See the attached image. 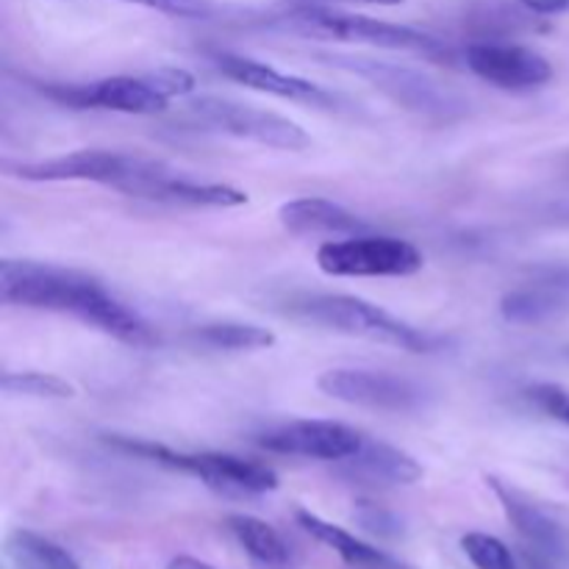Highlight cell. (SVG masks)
Here are the masks:
<instances>
[{
  "label": "cell",
  "instance_id": "cell-22",
  "mask_svg": "<svg viewBox=\"0 0 569 569\" xmlns=\"http://www.w3.org/2000/svg\"><path fill=\"white\" fill-rule=\"evenodd\" d=\"M500 315L511 326H539V322H548L553 317L565 315V309H561L556 295L545 283L533 281L528 287L511 289L509 295H503Z\"/></svg>",
  "mask_w": 569,
  "mask_h": 569
},
{
  "label": "cell",
  "instance_id": "cell-2",
  "mask_svg": "<svg viewBox=\"0 0 569 569\" xmlns=\"http://www.w3.org/2000/svg\"><path fill=\"white\" fill-rule=\"evenodd\" d=\"M289 317L328 331L359 337L367 342L389 345L406 353H437L445 345L442 337L420 331L400 317L389 315L381 306L361 300L356 295H298L289 300Z\"/></svg>",
  "mask_w": 569,
  "mask_h": 569
},
{
  "label": "cell",
  "instance_id": "cell-24",
  "mask_svg": "<svg viewBox=\"0 0 569 569\" xmlns=\"http://www.w3.org/2000/svg\"><path fill=\"white\" fill-rule=\"evenodd\" d=\"M461 550H465V556L472 561L476 569H517L511 550L498 537H492V533H465L461 537Z\"/></svg>",
  "mask_w": 569,
  "mask_h": 569
},
{
  "label": "cell",
  "instance_id": "cell-26",
  "mask_svg": "<svg viewBox=\"0 0 569 569\" xmlns=\"http://www.w3.org/2000/svg\"><path fill=\"white\" fill-rule=\"evenodd\" d=\"M144 78H148L150 87L159 94H164L167 100L183 98V94L194 92V76L181 70V67H159V70L144 72Z\"/></svg>",
  "mask_w": 569,
  "mask_h": 569
},
{
  "label": "cell",
  "instance_id": "cell-28",
  "mask_svg": "<svg viewBox=\"0 0 569 569\" xmlns=\"http://www.w3.org/2000/svg\"><path fill=\"white\" fill-rule=\"evenodd\" d=\"M126 3L164 11V14L172 17H206L211 11L209 0H126Z\"/></svg>",
  "mask_w": 569,
  "mask_h": 569
},
{
  "label": "cell",
  "instance_id": "cell-19",
  "mask_svg": "<svg viewBox=\"0 0 569 569\" xmlns=\"http://www.w3.org/2000/svg\"><path fill=\"white\" fill-rule=\"evenodd\" d=\"M226 526L239 542V548L253 559L256 567L289 569V565H292V550H289L287 539L270 522L250 515H231Z\"/></svg>",
  "mask_w": 569,
  "mask_h": 569
},
{
  "label": "cell",
  "instance_id": "cell-10",
  "mask_svg": "<svg viewBox=\"0 0 569 569\" xmlns=\"http://www.w3.org/2000/svg\"><path fill=\"white\" fill-rule=\"evenodd\" d=\"M365 433L333 420H295L270 428L259 437V448L278 456L317 461H348L365 445Z\"/></svg>",
  "mask_w": 569,
  "mask_h": 569
},
{
  "label": "cell",
  "instance_id": "cell-29",
  "mask_svg": "<svg viewBox=\"0 0 569 569\" xmlns=\"http://www.w3.org/2000/svg\"><path fill=\"white\" fill-rule=\"evenodd\" d=\"M537 281L545 283V287L556 295L561 309L569 311V267H556V270L537 272Z\"/></svg>",
  "mask_w": 569,
  "mask_h": 569
},
{
  "label": "cell",
  "instance_id": "cell-6",
  "mask_svg": "<svg viewBox=\"0 0 569 569\" xmlns=\"http://www.w3.org/2000/svg\"><path fill=\"white\" fill-rule=\"evenodd\" d=\"M422 253L398 237H356L326 242L317 267L333 278H409L422 270Z\"/></svg>",
  "mask_w": 569,
  "mask_h": 569
},
{
  "label": "cell",
  "instance_id": "cell-4",
  "mask_svg": "<svg viewBox=\"0 0 569 569\" xmlns=\"http://www.w3.org/2000/svg\"><path fill=\"white\" fill-rule=\"evenodd\" d=\"M3 170L22 181H92L103 187H114L126 192L128 198H137L139 189L150 178L161 176L170 167L161 161L142 159V156L117 153V150H76V153L56 156L44 161H20L11 164L3 161Z\"/></svg>",
  "mask_w": 569,
  "mask_h": 569
},
{
  "label": "cell",
  "instance_id": "cell-1",
  "mask_svg": "<svg viewBox=\"0 0 569 569\" xmlns=\"http://www.w3.org/2000/svg\"><path fill=\"white\" fill-rule=\"evenodd\" d=\"M0 300L22 309L61 311L109 333L128 348H153L159 337L142 315L117 300L98 278L42 261H0Z\"/></svg>",
  "mask_w": 569,
  "mask_h": 569
},
{
  "label": "cell",
  "instance_id": "cell-27",
  "mask_svg": "<svg viewBox=\"0 0 569 569\" xmlns=\"http://www.w3.org/2000/svg\"><path fill=\"white\" fill-rule=\"evenodd\" d=\"M356 520H359L361 528H367L370 533H378V537H398L400 533V520L378 503H359L356 506Z\"/></svg>",
  "mask_w": 569,
  "mask_h": 569
},
{
  "label": "cell",
  "instance_id": "cell-23",
  "mask_svg": "<svg viewBox=\"0 0 569 569\" xmlns=\"http://www.w3.org/2000/svg\"><path fill=\"white\" fill-rule=\"evenodd\" d=\"M6 395H20V398L39 400H70L76 398V387L64 378L50 376V372H6L0 381Z\"/></svg>",
  "mask_w": 569,
  "mask_h": 569
},
{
  "label": "cell",
  "instance_id": "cell-17",
  "mask_svg": "<svg viewBox=\"0 0 569 569\" xmlns=\"http://www.w3.org/2000/svg\"><path fill=\"white\" fill-rule=\"evenodd\" d=\"M489 483H492L495 495H498L509 522L517 528V533H520L531 548H537L539 553L548 556L565 553V533L556 526V520H550L539 506H533L531 500L522 498L520 492H515L511 487L500 483L498 478H489Z\"/></svg>",
  "mask_w": 569,
  "mask_h": 569
},
{
  "label": "cell",
  "instance_id": "cell-7",
  "mask_svg": "<svg viewBox=\"0 0 569 569\" xmlns=\"http://www.w3.org/2000/svg\"><path fill=\"white\" fill-rule=\"evenodd\" d=\"M189 114L200 126L211 128V131L248 139V142L264 144V148L306 150L311 144L306 128H300L289 117L267 109H256V106L239 103V100L217 98V94H203V98L189 100Z\"/></svg>",
  "mask_w": 569,
  "mask_h": 569
},
{
  "label": "cell",
  "instance_id": "cell-5",
  "mask_svg": "<svg viewBox=\"0 0 569 569\" xmlns=\"http://www.w3.org/2000/svg\"><path fill=\"white\" fill-rule=\"evenodd\" d=\"M281 22L287 31L300 33L306 39H322V42L370 44V48L383 50H422V53H433L442 48L431 33L417 31V28L372 20L365 14H348V11L315 9V6L289 11Z\"/></svg>",
  "mask_w": 569,
  "mask_h": 569
},
{
  "label": "cell",
  "instance_id": "cell-15",
  "mask_svg": "<svg viewBox=\"0 0 569 569\" xmlns=\"http://www.w3.org/2000/svg\"><path fill=\"white\" fill-rule=\"evenodd\" d=\"M137 198L156 200V203H170V206H203V209H237V206L248 203V192L228 183H194L187 178L170 176V170L161 176L150 178Z\"/></svg>",
  "mask_w": 569,
  "mask_h": 569
},
{
  "label": "cell",
  "instance_id": "cell-32",
  "mask_svg": "<svg viewBox=\"0 0 569 569\" xmlns=\"http://www.w3.org/2000/svg\"><path fill=\"white\" fill-rule=\"evenodd\" d=\"M365 3H378V6H398L403 0H365Z\"/></svg>",
  "mask_w": 569,
  "mask_h": 569
},
{
  "label": "cell",
  "instance_id": "cell-16",
  "mask_svg": "<svg viewBox=\"0 0 569 569\" xmlns=\"http://www.w3.org/2000/svg\"><path fill=\"white\" fill-rule=\"evenodd\" d=\"M345 465L353 478L370 483H389V487H409L422 478V467L415 456L370 437L365 439L359 453L350 456Z\"/></svg>",
  "mask_w": 569,
  "mask_h": 569
},
{
  "label": "cell",
  "instance_id": "cell-9",
  "mask_svg": "<svg viewBox=\"0 0 569 569\" xmlns=\"http://www.w3.org/2000/svg\"><path fill=\"white\" fill-rule=\"evenodd\" d=\"M317 387L328 398L370 411L409 415L426 406V389L420 383L381 370H326L317 378Z\"/></svg>",
  "mask_w": 569,
  "mask_h": 569
},
{
  "label": "cell",
  "instance_id": "cell-3",
  "mask_svg": "<svg viewBox=\"0 0 569 569\" xmlns=\"http://www.w3.org/2000/svg\"><path fill=\"white\" fill-rule=\"evenodd\" d=\"M106 445L120 450V453L139 456V459L167 467V470L200 478L209 489L220 495H231V498H256V495H267L278 489V472L272 467L250 459H239V456L178 453V450L164 448V445L128 437H106Z\"/></svg>",
  "mask_w": 569,
  "mask_h": 569
},
{
  "label": "cell",
  "instance_id": "cell-11",
  "mask_svg": "<svg viewBox=\"0 0 569 569\" xmlns=\"http://www.w3.org/2000/svg\"><path fill=\"white\" fill-rule=\"evenodd\" d=\"M48 98L72 109H106L122 114H161L170 100L156 92L144 76H111L94 83H56L42 89Z\"/></svg>",
  "mask_w": 569,
  "mask_h": 569
},
{
  "label": "cell",
  "instance_id": "cell-8",
  "mask_svg": "<svg viewBox=\"0 0 569 569\" xmlns=\"http://www.w3.org/2000/svg\"><path fill=\"white\" fill-rule=\"evenodd\" d=\"M328 64L339 67V70L356 72V76L367 78L376 89L395 100V103L406 106V109L417 111V114L428 117H445L448 120L453 111H459L461 100L437 81H431L422 72L409 70V67L387 64V61L365 59V56H322Z\"/></svg>",
  "mask_w": 569,
  "mask_h": 569
},
{
  "label": "cell",
  "instance_id": "cell-13",
  "mask_svg": "<svg viewBox=\"0 0 569 569\" xmlns=\"http://www.w3.org/2000/svg\"><path fill=\"white\" fill-rule=\"evenodd\" d=\"M214 67L231 81L242 83V87L256 89V92L272 94L281 100H295V103L306 106H331L333 94L317 87L315 81L300 76H287V72L276 70V67L264 64V61L248 59V56L237 53H217Z\"/></svg>",
  "mask_w": 569,
  "mask_h": 569
},
{
  "label": "cell",
  "instance_id": "cell-25",
  "mask_svg": "<svg viewBox=\"0 0 569 569\" xmlns=\"http://www.w3.org/2000/svg\"><path fill=\"white\" fill-rule=\"evenodd\" d=\"M528 400L537 406L542 415H548L550 420H559L569 426V389L559 387V383H533L528 389Z\"/></svg>",
  "mask_w": 569,
  "mask_h": 569
},
{
  "label": "cell",
  "instance_id": "cell-30",
  "mask_svg": "<svg viewBox=\"0 0 569 569\" xmlns=\"http://www.w3.org/2000/svg\"><path fill=\"white\" fill-rule=\"evenodd\" d=\"M520 3L537 14H565L569 11V0H520Z\"/></svg>",
  "mask_w": 569,
  "mask_h": 569
},
{
  "label": "cell",
  "instance_id": "cell-21",
  "mask_svg": "<svg viewBox=\"0 0 569 569\" xmlns=\"http://www.w3.org/2000/svg\"><path fill=\"white\" fill-rule=\"evenodd\" d=\"M192 342L211 350H228V353H242V350H267L276 345V333L270 328L253 326V322H209L192 331Z\"/></svg>",
  "mask_w": 569,
  "mask_h": 569
},
{
  "label": "cell",
  "instance_id": "cell-31",
  "mask_svg": "<svg viewBox=\"0 0 569 569\" xmlns=\"http://www.w3.org/2000/svg\"><path fill=\"white\" fill-rule=\"evenodd\" d=\"M164 569H217V567L206 565V561L194 559V556H176V559H170V565Z\"/></svg>",
  "mask_w": 569,
  "mask_h": 569
},
{
  "label": "cell",
  "instance_id": "cell-18",
  "mask_svg": "<svg viewBox=\"0 0 569 569\" xmlns=\"http://www.w3.org/2000/svg\"><path fill=\"white\" fill-rule=\"evenodd\" d=\"M298 526L303 528L309 537H315L317 542L331 548L345 565L359 567V569H403L395 559H389L383 550L372 548L370 542L359 539L356 533L345 531V528L333 526V522L322 520V517L311 515V511L300 509L298 511Z\"/></svg>",
  "mask_w": 569,
  "mask_h": 569
},
{
  "label": "cell",
  "instance_id": "cell-12",
  "mask_svg": "<svg viewBox=\"0 0 569 569\" xmlns=\"http://www.w3.org/2000/svg\"><path fill=\"white\" fill-rule=\"evenodd\" d=\"M467 67L481 81L492 83L498 89H511V92L539 89L553 78L550 61L537 50L522 48V44H470L467 48Z\"/></svg>",
  "mask_w": 569,
  "mask_h": 569
},
{
  "label": "cell",
  "instance_id": "cell-20",
  "mask_svg": "<svg viewBox=\"0 0 569 569\" xmlns=\"http://www.w3.org/2000/svg\"><path fill=\"white\" fill-rule=\"evenodd\" d=\"M6 559H9V569H81L70 550L26 528L9 533Z\"/></svg>",
  "mask_w": 569,
  "mask_h": 569
},
{
  "label": "cell",
  "instance_id": "cell-14",
  "mask_svg": "<svg viewBox=\"0 0 569 569\" xmlns=\"http://www.w3.org/2000/svg\"><path fill=\"white\" fill-rule=\"evenodd\" d=\"M278 220L292 237H356L365 222L345 206L326 198H298L278 209Z\"/></svg>",
  "mask_w": 569,
  "mask_h": 569
}]
</instances>
